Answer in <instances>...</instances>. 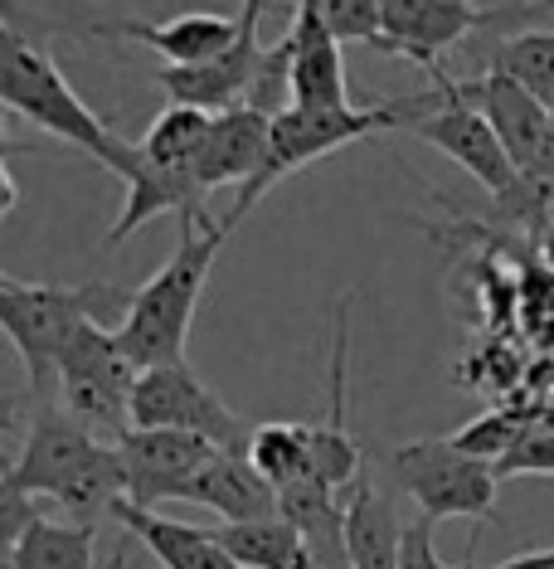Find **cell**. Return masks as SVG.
Returning a JSON list of instances; mask_svg holds the SVG:
<instances>
[{
	"label": "cell",
	"mask_w": 554,
	"mask_h": 569,
	"mask_svg": "<svg viewBox=\"0 0 554 569\" xmlns=\"http://www.w3.org/2000/svg\"><path fill=\"white\" fill-rule=\"evenodd\" d=\"M433 88H437V98L409 122V132L419 141H429L433 151H443L453 166H462V171H467L486 196H496L501 204L540 210L545 196H540L531 180H525L521 166H515V157L506 151V141H501L492 118L462 93V79H447L443 73V79H433Z\"/></svg>",
	"instance_id": "cell-6"
},
{
	"label": "cell",
	"mask_w": 554,
	"mask_h": 569,
	"mask_svg": "<svg viewBox=\"0 0 554 569\" xmlns=\"http://www.w3.org/2000/svg\"><path fill=\"white\" fill-rule=\"evenodd\" d=\"M243 452H249L253 468L278 491L316 472V438L306 423H253L249 448Z\"/></svg>",
	"instance_id": "cell-22"
},
{
	"label": "cell",
	"mask_w": 554,
	"mask_h": 569,
	"mask_svg": "<svg viewBox=\"0 0 554 569\" xmlns=\"http://www.w3.org/2000/svg\"><path fill=\"white\" fill-rule=\"evenodd\" d=\"M404 521L390 497L370 482V468L345 491V555L351 569H404Z\"/></svg>",
	"instance_id": "cell-19"
},
{
	"label": "cell",
	"mask_w": 554,
	"mask_h": 569,
	"mask_svg": "<svg viewBox=\"0 0 554 569\" xmlns=\"http://www.w3.org/2000/svg\"><path fill=\"white\" fill-rule=\"evenodd\" d=\"M525 16H554V0H531V6H515V20Z\"/></svg>",
	"instance_id": "cell-31"
},
{
	"label": "cell",
	"mask_w": 554,
	"mask_h": 569,
	"mask_svg": "<svg viewBox=\"0 0 554 569\" xmlns=\"http://www.w3.org/2000/svg\"><path fill=\"white\" fill-rule=\"evenodd\" d=\"M462 93L492 118V127L506 141L515 166L525 171V180L550 200L554 196V108L550 102H540L531 88H521L501 69H486L482 79H462Z\"/></svg>",
	"instance_id": "cell-11"
},
{
	"label": "cell",
	"mask_w": 554,
	"mask_h": 569,
	"mask_svg": "<svg viewBox=\"0 0 554 569\" xmlns=\"http://www.w3.org/2000/svg\"><path fill=\"white\" fill-rule=\"evenodd\" d=\"M112 521H118L161 569H243L234 555L224 550L219 530L171 521V516H161L151 507H137V501H127V497L112 507Z\"/></svg>",
	"instance_id": "cell-16"
},
{
	"label": "cell",
	"mask_w": 554,
	"mask_h": 569,
	"mask_svg": "<svg viewBox=\"0 0 554 569\" xmlns=\"http://www.w3.org/2000/svg\"><path fill=\"white\" fill-rule=\"evenodd\" d=\"M132 429H185L219 448H249V423L200 380L185 360L147 366L132 390Z\"/></svg>",
	"instance_id": "cell-9"
},
{
	"label": "cell",
	"mask_w": 554,
	"mask_h": 569,
	"mask_svg": "<svg viewBox=\"0 0 554 569\" xmlns=\"http://www.w3.org/2000/svg\"><path fill=\"white\" fill-rule=\"evenodd\" d=\"M492 69L511 73L521 88H531L540 102L554 108V30H515L492 49Z\"/></svg>",
	"instance_id": "cell-24"
},
{
	"label": "cell",
	"mask_w": 554,
	"mask_h": 569,
	"mask_svg": "<svg viewBox=\"0 0 554 569\" xmlns=\"http://www.w3.org/2000/svg\"><path fill=\"white\" fill-rule=\"evenodd\" d=\"M390 477L429 521H496L501 472L492 458L457 448L447 438H414L390 452Z\"/></svg>",
	"instance_id": "cell-7"
},
{
	"label": "cell",
	"mask_w": 554,
	"mask_h": 569,
	"mask_svg": "<svg viewBox=\"0 0 554 569\" xmlns=\"http://www.w3.org/2000/svg\"><path fill=\"white\" fill-rule=\"evenodd\" d=\"M185 501L210 507L219 521H258V516H278V487L253 468V458L243 448H219L210 462L200 468V477L190 482Z\"/></svg>",
	"instance_id": "cell-18"
},
{
	"label": "cell",
	"mask_w": 554,
	"mask_h": 569,
	"mask_svg": "<svg viewBox=\"0 0 554 569\" xmlns=\"http://www.w3.org/2000/svg\"><path fill=\"white\" fill-rule=\"evenodd\" d=\"M239 224H243L239 214H224V219H210V214L180 219L175 253L161 263L157 278H147L132 292V307H127V317L118 327L127 356H132L141 370L185 360L190 321H195L204 282H210L214 258L224 253V243H229V234H234Z\"/></svg>",
	"instance_id": "cell-3"
},
{
	"label": "cell",
	"mask_w": 554,
	"mask_h": 569,
	"mask_svg": "<svg viewBox=\"0 0 554 569\" xmlns=\"http://www.w3.org/2000/svg\"><path fill=\"white\" fill-rule=\"evenodd\" d=\"M492 20H515V10H482L476 0H380V54L409 59L443 79V54Z\"/></svg>",
	"instance_id": "cell-10"
},
{
	"label": "cell",
	"mask_w": 554,
	"mask_h": 569,
	"mask_svg": "<svg viewBox=\"0 0 554 569\" xmlns=\"http://www.w3.org/2000/svg\"><path fill=\"white\" fill-rule=\"evenodd\" d=\"M210 122H214V112L190 108V102H171V108L147 127V137H141L137 147H141V157H147L151 166H175V171H185L190 166V171H195V161L204 151V137H210Z\"/></svg>",
	"instance_id": "cell-23"
},
{
	"label": "cell",
	"mask_w": 554,
	"mask_h": 569,
	"mask_svg": "<svg viewBox=\"0 0 554 569\" xmlns=\"http://www.w3.org/2000/svg\"><path fill=\"white\" fill-rule=\"evenodd\" d=\"M258 73H263V44L239 34V44L224 49V54H214V59L165 63V69L157 73V83L171 102H190V108H204V112H224V108H239V102L253 98Z\"/></svg>",
	"instance_id": "cell-15"
},
{
	"label": "cell",
	"mask_w": 554,
	"mask_h": 569,
	"mask_svg": "<svg viewBox=\"0 0 554 569\" xmlns=\"http://www.w3.org/2000/svg\"><path fill=\"white\" fill-rule=\"evenodd\" d=\"M433 98H437V88H433V93H419V98L370 102V108H355V102H345V108H298V102L278 108L273 112V141H268L263 176H258L253 186L239 190V200H234V210H229V214L243 219L258 200L268 196V186H278V180H288L292 171H302V166L331 157V151L351 147V141H365V137H375V132L409 127Z\"/></svg>",
	"instance_id": "cell-5"
},
{
	"label": "cell",
	"mask_w": 554,
	"mask_h": 569,
	"mask_svg": "<svg viewBox=\"0 0 554 569\" xmlns=\"http://www.w3.org/2000/svg\"><path fill=\"white\" fill-rule=\"evenodd\" d=\"M0 487H16L34 501H54L69 521L98 526V516H112V507L127 497L122 448L83 429L59 399H40L30 433Z\"/></svg>",
	"instance_id": "cell-1"
},
{
	"label": "cell",
	"mask_w": 554,
	"mask_h": 569,
	"mask_svg": "<svg viewBox=\"0 0 554 569\" xmlns=\"http://www.w3.org/2000/svg\"><path fill=\"white\" fill-rule=\"evenodd\" d=\"M531 423H535V413H525V409H492V413H482V419L462 423V429L453 433V443L476 452V458L496 462V458H506V448L531 429Z\"/></svg>",
	"instance_id": "cell-25"
},
{
	"label": "cell",
	"mask_w": 554,
	"mask_h": 569,
	"mask_svg": "<svg viewBox=\"0 0 554 569\" xmlns=\"http://www.w3.org/2000/svg\"><path fill=\"white\" fill-rule=\"evenodd\" d=\"M496 569H554V546L550 550H525V555H511L506 565Z\"/></svg>",
	"instance_id": "cell-30"
},
{
	"label": "cell",
	"mask_w": 554,
	"mask_h": 569,
	"mask_svg": "<svg viewBox=\"0 0 554 569\" xmlns=\"http://www.w3.org/2000/svg\"><path fill=\"white\" fill-rule=\"evenodd\" d=\"M321 20L331 24L341 44H370L380 40V0H316Z\"/></svg>",
	"instance_id": "cell-27"
},
{
	"label": "cell",
	"mask_w": 554,
	"mask_h": 569,
	"mask_svg": "<svg viewBox=\"0 0 554 569\" xmlns=\"http://www.w3.org/2000/svg\"><path fill=\"white\" fill-rule=\"evenodd\" d=\"M141 366L127 356L118 327L108 321H83L69 351L59 356V405L93 429L108 443H122L132 433V390Z\"/></svg>",
	"instance_id": "cell-8"
},
{
	"label": "cell",
	"mask_w": 554,
	"mask_h": 569,
	"mask_svg": "<svg viewBox=\"0 0 554 569\" xmlns=\"http://www.w3.org/2000/svg\"><path fill=\"white\" fill-rule=\"evenodd\" d=\"M10 569H98V526L34 516L10 540Z\"/></svg>",
	"instance_id": "cell-20"
},
{
	"label": "cell",
	"mask_w": 554,
	"mask_h": 569,
	"mask_svg": "<svg viewBox=\"0 0 554 569\" xmlns=\"http://www.w3.org/2000/svg\"><path fill=\"white\" fill-rule=\"evenodd\" d=\"M118 448L127 468V501L151 511L165 507V501H185L190 482L219 452V443L185 429H132Z\"/></svg>",
	"instance_id": "cell-12"
},
{
	"label": "cell",
	"mask_w": 554,
	"mask_h": 569,
	"mask_svg": "<svg viewBox=\"0 0 554 569\" xmlns=\"http://www.w3.org/2000/svg\"><path fill=\"white\" fill-rule=\"evenodd\" d=\"M433 526L429 516H414L404 530V569H472V565H443L437 560V546H433Z\"/></svg>",
	"instance_id": "cell-28"
},
{
	"label": "cell",
	"mask_w": 554,
	"mask_h": 569,
	"mask_svg": "<svg viewBox=\"0 0 554 569\" xmlns=\"http://www.w3.org/2000/svg\"><path fill=\"white\" fill-rule=\"evenodd\" d=\"M219 540L243 569H306L312 546L288 516H258V521H224Z\"/></svg>",
	"instance_id": "cell-21"
},
{
	"label": "cell",
	"mask_w": 554,
	"mask_h": 569,
	"mask_svg": "<svg viewBox=\"0 0 554 569\" xmlns=\"http://www.w3.org/2000/svg\"><path fill=\"white\" fill-rule=\"evenodd\" d=\"M282 44H288V59H292L288 102H298V108H345V102H351L341 40L331 34V24L321 20L316 0H298V16H292Z\"/></svg>",
	"instance_id": "cell-13"
},
{
	"label": "cell",
	"mask_w": 554,
	"mask_h": 569,
	"mask_svg": "<svg viewBox=\"0 0 554 569\" xmlns=\"http://www.w3.org/2000/svg\"><path fill=\"white\" fill-rule=\"evenodd\" d=\"M501 482L511 477H554V423H531L515 443L506 448V458H496Z\"/></svg>",
	"instance_id": "cell-26"
},
{
	"label": "cell",
	"mask_w": 554,
	"mask_h": 569,
	"mask_svg": "<svg viewBox=\"0 0 554 569\" xmlns=\"http://www.w3.org/2000/svg\"><path fill=\"white\" fill-rule=\"evenodd\" d=\"M132 292L108 288V282H24V278H0V327L16 346L24 375H30L34 405L59 395V356L79 336L83 321H108L122 327Z\"/></svg>",
	"instance_id": "cell-4"
},
{
	"label": "cell",
	"mask_w": 554,
	"mask_h": 569,
	"mask_svg": "<svg viewBox=\"0 0 554 569\" xmlns=\"http://www.w3.org/2000/svg\"><path fill=\"white\" fill-rule=\"evenodd\" d=\"M204 196H210V190L200 186V176L190 171V166L175 171V166H151L141 157L137 176L127 180V204H122V214L112 219L102 249H118V243L132 239L141 224H151V219H161V214H175V219L204 214Z\"/></svg>",
	"instance_id": "cell-17"
},
{
	"label": "cell",
	"mask_w": 554,
	"mask_h": 569,
	"mask_svg": "<svg viewBox=\"0 0 554 569\" xmlns=\"http://www.w3.org/2000/svg\"><path fill=\"white\" fill-rule=\"evenodd\" d=\"M263 10H268V0H243V6H239V30H243V40H258Z\"/></svg>",
	"instance_id": "cell-29"
},
{
	"label": "cell",
	"mask_w": 554,
	"mask_h": 569,
	"mask_svg": "<svg viewBox=\"0 0 554 569\" xmlns=\"http://www.w3.org/2000/svg\"><path fill=\"white\" fill-rule=\"evenodd\" d=\"M268 141H273V112L258 102H239V108L214 112L204 151L195 161V176L204 190H224V186H253L268 166Z\"/></svg>",
	"instance_id": "cell-14"
},
{
	"label": "cell",
	"mask_w": 554,
	"mask_h": 569,
	"mask_svg": "<svg viewBox=\"0 0 554 569\" xmlns=\"http://www.w3.org/2000/svg\"><path fill=\"white\" fill-rule=\"evenodd\" d=\"M0 102L6 112H16L40 132L79 147L83 157H93L102 171H112L127 186L141 166V147L122 141L108 122L98 118L88 102L73 93V83L63 79V69L49 59V49L34 40L30 30L6 24L0 30Z\"/></svg>",
	"instance_id": "cell-2"
}]
</instances>
